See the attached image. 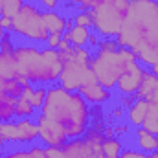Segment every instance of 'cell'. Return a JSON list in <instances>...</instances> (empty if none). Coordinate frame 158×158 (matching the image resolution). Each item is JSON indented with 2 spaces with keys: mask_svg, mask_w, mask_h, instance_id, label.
I'll use <instances>...</instances> for the list:
<instances>
[{
  "mask_svg": "<svg viewBox=\"0 0 158 158\" xmlns=\"http://www.w3.org/2000/svg\"><path fill=\"white\" fill-rule=\"evenodd\" d=\"M129 48L143 68L158 64V0H131L125 22L116 37Z\"/></svg>",
  "mask_w": 158,
  "mask_h": 158,
  "instance_id": "6da1fadb",
  "label": "cell"
},
{
  "mask_svg": "<svg viewBox=\"0 0 158 158\" xmlns=\"http://www.w3.org/2000/svg\"><path fill=\"white\" fill-rule=\"evenodd\" d=\"M44 118L57 123L68 140H76L86 134L92 123V105L79 94L66 90L59 83L46 88V99L39 110Z\"/></svg>",
  "mask_w": 158,
  "mask_h": 158,
  "instance_id": "7a4b0ae2",
  "label": "cell"
},
{
  "mask_svg": "<svg viewBox=\"0 0 158 158\" xmlns=\"http://www.w3.org/2000/svg\"><path fill=\"white\" fill-rule=\"evenodd\" d=\"M17 63V70L31 85H55L63 70V53L39 44H17L11 52Z\"/></svg>",
  "mask_w": 158,
  "mask_h": 158,
  "instance_id": "3957f363",
  "label": "cell"
},
{
  "mask_svg": "<svg viewBox=\"0 0 158 158\" xmlns=\"http://www.w3.org/2000/svg\"><path fill=\"white\" fill-rule=\"evenodd\" d=\"M136 63H140V61L129 48L118 46V50H114V52L94 50L90 66H92V72L96 76V81L101 86L114 90L118 79Z\"/></svg>",
  "mask_w": 158,
  "mask_h": 158,
  "instance_id": "277c9868",
  "label": "cell"
},
{
  "mask_svg": "<svg viewBox=\"0 0 158 158\" xmlns=\"http://www.w3.org/2000/svg\"><path fill=\"white\" fill-rule=\"evenodd\" d=\"M92 50L86 48H72L63 53V70L59 76V85L66 90L79 92L83 86L96 83V76L90 66Z\"/></svg>",
  "mask_w": 158,
  "mask_h": 158,
  "instance_id": "5b68a950",
  "label": "cell"
},
{
  "mask_svg": "<svg viewBox=\"0 0 158 158\" xmlns=\"http://www.w3.org/2000/svg\"><path fill=\"white\" fill-rule=\"evenodd\" d=\"M11 33L28 40L30 44H44L46 46L50 31L46 30L42 9L35 2H26L20 7V11L13 17Z\"/></svg>",
  "mask_w": 158,
  "mask_h": 158,
  "instance_id": "8992f818",
  "label": "cell"
},
{
  "mask_svg": "<svg viewBox=\"0 0 158 158\" xmlns=\"http://www.w3.org/2000/svg\"><path fill=\"white\" fill-rule=\"evenodd\" d=\"M131 0H101V4L90 9L94 19V31L101 39H116L127 17Z\"/></svg>",
  "mask_w": 158,
  "mask_h": 158,
  "instance_id": "52a82bcc",
  "label": "cell"
},
{
  "mask_svg": "<svg viewBox=\"0 0 158 158\" xmlns=\"http://www.w3.org/2000/svg\"><path fill=\"white\" fill-rule=\"evenodd\" d=\"M0 142L6 145H33L39 142V127L35 118L11 119L0 123Z\"/></svg>",
  "mask_w": 158,
  "mask_h": 158,
  "instance_id": "ba28073f",
  "label": "cell"
},
{
  "mask_svg": "<svg viewBox=\"0 0 158 158\" xmlns=\"http://www.w3.org/2000/svg\"><path fill=\"white\" fill-rule=\"evenodd\" d=\"M35 121H37V127H39L40 145H44V147H63V145H66L68 136L64 134V131L57 123L44 118L40 112L35 116Z\"/></svg>",
  "mask_w": 158,
  "mask_h": 158,
  "instance_id": "9c48e42d",
  "label": "cell"
},
{
  "mask_svg": "<svg viewBox=\"0 0 158 158\" xmlns=\"http://www.w3.org/2000/svg\"><path fill=\"white\" fill-rule=\"evenodd\" d=\"M143 72H145V68H143L140 63H136L134 66H131V68L118 79L114 90L118 92L119 96H134V94L138 92L140 85H142Z\"/></svg>",
  "mask_w": 158,
  "mask_h": 158,
  "instance_id": "30bf717a",
  "label": "cell"
},
{
  "mask_svg": "<svg viewBox=\"0 0 158 158\" xmlns=\"http://www.w3.org/2000/svg\"><path fill=\"white\" fill-rule=\"evenodd\" d=\"M79 94H81L92 107H101V105H105V103H109V101L112 99V90L101 86L98 81L92 83V85L83 86V88L79 90Z\"/></svg>",
  "mask_w": 158,
  "mask_h": 158,
  "instance_id": "8fae6325",
  "label": "cell"
},
{
  "mask_svg": "<svg viewBox=\"0 0 158 158\" xmlns=\"http://www.w3.org/2000/svg\"><path fill=\"white\" fill-rule=\"evenodd\" d=\"M17 76H19V70H17V63H15L13 53L0 52V96L6 94V83Z\"/></svg>",
  "mask_w": 158,
  "mask_h": 158,
  "instance_id": "7c38bea8",
  "label": "cell"
},
{
  "mask_svg": "<svg viewBox=\"0 0 158 158\" xmlns=\"http://www.w3.org/2000/svg\"><path fill=\"white\" fill-rule=\"evenodd\" d=\"M147 109H149V101L134 98V101L127 107V121H129V125L134 127V129L142 127V123L145 119V114H147Z\"/></svg>",
  "mask_w": 158,
  "mask_h": 158,
  "instance_id": "4fadbf2b",
  "label": "cell"
},
{
  "mask_svg": "<svg viewBox=\"0 0 158 158\" xmlns=\"http://www.w3.org/2000/svg\"><path fill=\"white\" fill-rule=\"evenodd\" d=\"M134 145L143 153H155L158 151V136L145 131L143 127H138L134 129Z\"/></svg>",
  "mask_w": 158,
  "mask_h": 158,
  "instance_id": "5bb4252c",
  "label": "cell"
},
{
  "mask_svg": "<svg viewBox=\"0 0 158 158\" xmlns=\"http://www.w3.org/2000/svg\"><path fill=\"white\" fill-rule=\"evenodd\" d=\"M42 15H44V24H46V30L50 31V35L52 33H64L66 31V20H68V17L66 15H63L61 11H44L42 9Z\"/></svg>",
  "mask_w": 158,
  "mask_h": 158,
  "instance_id": "9a60e30c",
  "label": "cell"
},
{
  "mask_svg": "<svg viewBox=\"0 0 158 158\" xmlns=\"http://www.w3.org/2000/svg\"><path fill=\"white\" fill-rule=\"evenodd\" d=\"M92 35V30L88 28H81V26H72L63 33V39H66L74 48H86L88 46V39Z\"/></svg>",
  "mask_w": 158,
  "mask_h": 158,
  "instance_id": "2e32d148",
  "label": "cell"
},
{
  "mask_svg": "<svg viewBox=\"0 0 158 158\" xmlns=\"http://www.w3.org/2000/svg\"><path fill=\"white\" fill-rule=\"evenodd\" d=\"M2 158H46V147L40 143H33L19 149H9L2 155Z\"/></svg>",
  "mask_w": 158,
  "mask_h": 158,
  "instance_id": "e0dca14e",
  "label": "cell"
},
{
  "mask_svg": "<svg viewBox=\"0 0 158 158\" xmlns=\"http://www.w3.org/2000/svg\"><path fill=\"white\" fill-rule=\"evenodd\" d=\"M123 149H125V145L119 136H103L101 145H99L103 158H119Z\"/></svg>",
  "mask_w": 158,
  "mask_h": 158,
  "instance_id": "ac0fdd59",
  "label": "cell"
},
{
  "mask_svg": "<svg viewBox=\"0 0 158 158\" xmlns=\"http://www.w3.org/2000/svg\"><path fill=\"white\" fill-rule=\"evenodd\" d=\"M46 88L48 86H44V85H31L30 83V85H26L22 98H26L33 105V109L40 110V107L44 105V99H46Z\"/></svg>",
  "mask_w": 158,
  "mask_h": 158,
  "instance_id": "d6986e66",
  "label": "cell"
},
{
  "mask_svg": "<svg viewBox=\"0 0 158 158\" xmlns=\"http://www.w3.org/2000/svg\"><path fill=\"white\" fill-rule=\"evenodd\" d=\"M156 85H158V77L151 72V70L145 68V72H143V79H142V85H140L138 92L134 94V98H140V99L149 101L151 96H153V92L156 90Z\"/></svg>",
  "mask_w": 158,
  "mask_h": 158,
  "instance_id": "ffe728a7",
  "label": "cell"
},
{
  "mask_svg": "<svg viewBox=\"0 0 158 158\" xmlns=\"http://www.w3.org/2000/svg\"><path fill=\"white\" fill-rule=\"evenodd\" d=\"M26 85H30V81L19 74L17 77H11L7 83H6V94L11 96V98H15V99H19V98H22Z\"/></svg>",
  "mask_w": 158,
  "mask_h": 158,
  "instance_id": "44dd1931",
  "label": "cell"
},
{
  "mask_svg": "<svg viewBox=\"0 0 158 158\" xmlns=\"http://www.w3.org/2000/svg\"><path fill=\"white\" fill-rule=\"evenodd\" d=\"M15 103H17L15 98H11L7 94L0 96V123L15 119Z\"/></svg>",
  "mask_w": 158,
  "mask_h": 158,
  "instance_id": "7402d4cb",
  "label": "cell"
},
{
  "mask_svg": "<svg viewBox=\"0 0 158 158\" xmlns=\"http://www.w3.org/2000/svg\"><path fill=\"white\" fill-rule=\"evenodd\" d=\"M142 127L158 136V101H149V109H147V114H145Z\"/></svg>",
  "mask_w": 158,
  "mask_h": 158,
  "instance_id": "603a6c76",
  "label": "cell"
},
{
  "mask_svg": "<svg viewBox=\"0 0 158 158\" xmlns=\"http://www.w3.org/2000/svg\"><path fill=\"white\" fill-rule=\"evenodd\" d=\"M39 114L37 109H33V105L26 99V98H19L15 103V119L22 118H35Z\"/></svg>",
  "mask_w": 158,
  "mask_h": 158,
  "instance_id": "cb8c5ba5",
  "label": "cell"
},
{
  "mask_svg": "<svg viewBox=\"0 0 158 158\" xmlns=\"http://www.w3.org/2000/svg\"><path fill=\"white\" fill-rule=\"evenodd\" d=\"M72 20H74V24H76V26L94 30V19H92L90 11H76V13L72 15Z\"/></svg>",
  "mask_w": 158,
  "mask_h": 158,
  "instance_id": "d4e9b609",
  "label": "cell"
},
{
  "mask_svg": "<svg viewBox=\"0 0 158 158\" xmlns=\"http://www.w3.org/2000/svg\"><path fill=\"white\" fill-rule=\"evenodd\" d=\"M28 0H4V17L13 19Z\"/></svg>",
  "mask_w": 158,
  "mask_h": 158,
  "instance_id": "484cf974",
  "label": "cell"
},
{
  "mask_svg": "<svg viewBox=\"0 0 158 158\" xmlns=\"http://www.w3.org/2000/svg\"><path fill=\"white\" fill-rule=\"evenodd\" d=\"M70 7H76L77 11H90L101 4V0H66Z\"/></svg>",
  "mask_w": 158,
  "mask_h": 158,
  "instance_id": "4316f807",
  "label": "cell"
},
{
  "mask_svg": "<svg viewBox=\"0 0 158 158\" xmlns=\"http://www.w3.org/2000/svg\"><path fill=\"white\" fill-rule=\"evenodd\" d=\"M119 158H158V151L155 153H143L136 147H125Z\"/></svg>",
  "mask_w": 158,
  "mask_h": 158,
  "instance_id": "83f0119b",
  "label": "cell"
},
{
  "mask_svg": "<svg viewBox=\"0 0 158 158\" xmlns=\"http://www.w3.org/2000/svg\"><path fill=\"white\" fill-rule=\"evenodd\" d=\"M35 4L44 11H59L63 0H35Z\"/></svg>",
  "mask_w": 158,
  "mask_h": 158,
  "instance_id": "f1b7e54d",
  "label": "cell"
},
{
  "mask_svg": "<svg viewBox=\"0 0 158 158\" xmlns=\"http://www.w3.org/2000/svg\"><path fill=\"white\" fill-rule=\"evenodd\" d=\"M15 46H17V42L13 40V33L9 31V33L6 35V39L0 42V52H4V53H11V52L15 50Z\"/></svg>",
  "mask_w": 158,
  "mask_h": 158,
  "instance_id": "f546056e",
  "label": "cell"
},
{
  "mask_svg": "<svg viewBox=\"0 0 158 158\" xmlns=\"http://www.w3.org/2000/svg\"><path fill=\"white\" fill-rule=\"evenodd\" d=\"M110 127H112L114 134L119 136V138H123V136H127V134L131 132V125L125 123V121H118V123H114V125H110Z\"/></svg>",
  "mask_w": 158,
  "mask_h": 158,
  "instance_id": "4dcf8cb0",
  "label": "cell"
},
{
  "mask_svg": "<svg viewBox=\"0 0 158 158\" xmlns=\"http://www.w3.org/2000/svg\"><path fill=\"white\" fill-rule=\"evenodd\" d=\"M96 50L114 52V50H118V42H116V39H99V42H98V48H96Z\"/></svg>",
  "mask_w": 158,
  "mask_h": 158,
  "instance_id": "1f68e13d",
  "label": "cell"
},
{
  "mask_svg": "<svg viewBox=\"0 0 158 158\" xmlns=\"http://www.w3.org/2000/svg\"><path fill=\"white\" fill-rule=\"evenodd\" d=\"M61 39H63V35H61V33H52V35L48 37V40H46V46H48V48H52V50H57V46H59Z\"/></svg>",
  "mask_w": 158,
  "mask_h": 158,
  "instance_id": "d6a6232c",
  "label": "cell"
},
{
  "mask_svg": "<svg viewBox=\"0 0 158 158\" xmlns=\"http://www.w3.org/2000/svg\"><path fill=\"white\" fill-rule=\"evenodd\" d=\"M0 26L6 30V31H11V26H13V19H9V17H0Z\"/></svg>",
  "mask_w": 158,
  "mask_h": 158,
  "instance_id": "836d02e7",
  "label": "cell"
},
{
  "mask_svg": "<svg viewBox=\"0 0 158 158\" xmlns=\"http://www.w3.org/2000/svg\"><path fill=\"white\" fill-rule=\"evenodd\" d=\"M72 48H74V46H72V44H70V42H68L66 39H61V42H59V46H57V50H59L61 53H66V52H70Z\"/></svg>",
  "mask_w": 158,
  "mask_h": 158,
  "instance_id": "e575fe53",
  "label": "cell"
},
{
  "mask_svg": "<svg viewBox=\"0 0 158 158\" xmlns=\"http://www.w3.org/2000/svg\"><path fill=\"white\" fill-rule=\"evenodd\" d=\"M123 109H125V107H121V105L114 107V110H112V116H114L116 119H119L121 116H123Z\"/></svg>",
  "mask_w": 158,
  "mask_h": 158,
  "instance_id": "d590c367",
  "label": "cell"
},
{
  "mask_svg": "<svg viewBox=\"0 0 158 158\" xmlns=\"http://www.w3.org/2000/svg\"><path fill=\"white\" fill-rule=\"evenodd\" d=\"M7 33H9V31H6V30H4V28L0 26V42H2V40L6 39V35H7Z\"/></svg>",
  "mask_w": 158,
  "mask_h": 158,
  "instance_id": "8d00e7d4",
  "label": "cell"
},
{
  "mask_svg": "<svg viewBox=\"0 0 158 158\" xmlns=\"http://www.w3.org/2000/svg\"><path fill=\"white\" fill-rule=\"evenodd\" d=\"M4 153H6V143H2V142H0V158H2Z\"/></svg>",
  "mask_w": 158,
  "mask_h": 158,
  "instance_id": "74e56055",
  "label": "cell"
},
{
  "mask_svg": "<svg viewBox=\"0 0 158 158\" xmlns=\"http://www.w3.org/2000/svg\"><path fill=\"white\" fill-rule=\"evenodd\" d=\"M4 15V0H0V17Z\"/></svg>",
  "mask_w": 158,
  "mask_h": 158,
  "instance_id": "f35d334b",
  "label": "cell"
},
{
  "mask_svg": "<svg viewBox=\"0 0 158 158\" xmlns=\"http://www.w3.org/2000/svg\"><path fill=\"white\" fill-rule=\"evenodd\" d=\"M98 158H103V156H98Z\"/></svg>",
  "mask_w": 158,
  "mask_h": 158,
  "instance_id": "ab89813d",
  "label": "cell"
},
{
  "mask_svg": "<svg viewBox=\"0 0 158 158\" xmlns=\"http://www.w3.org/2000/svg\"><path fill=\"white\" fill-rule=\"evenodd\" d=\"M28 2H31V0H28Z\"/></svg>",
  "mask_w": 158,
  "mask_h": 158,
  "instance_id": "60d3db41",
  "label": "cell"
},
{
  "mask_svg": "<svg viewBox=\"0 0 158 158\" xmlns=\"http://www.w3.org/2000/svg\"><path fill=\"white\" fill-rule=\"evenodd\" d=\"M46 158H48V156H46Z\"/></svg>",
  "mask_w": 158,
  "mask_h": 158,
  "instance_id": "b9f144b4",
  "label": "cell"
}]
</instances>
